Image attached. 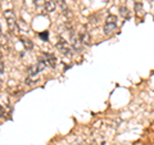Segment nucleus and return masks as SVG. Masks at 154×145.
<instances>
[{"label":"nucleus","mask_w":154,"mask_h":145,"mask_svg":"<svg viewBox=\"0 0 154 145\" xmlns=\"http://www.w3.org/2000/svg\"><path fill=\"white\" fill-rule=\"evenodd\" d=\"M58 5L60 7V11H62V13H63L64 16H71L69 9H68V7H67V4L64 3V0H58Z\"/></svg>","instance_id":"9d476101"},{"label":"nucleus","mask_w":154,"mask_h":145,"mask_svg":"<svg viewBox=\"0 0 154 145\" xmlns=\"http://www.w3.org/2000/svg\"><path fill=\"white\" fill-rule=\"evenodd\" d=\"M0 42H2V44H5V42H4V36L2 33V27H0Z\"/></svg>","instance_id":"4468645a"},{"label":"nucleus","mask_w":154,"mask_h":145,"mask_svg":"<svg viewBox=\"0 0 154 145\" xmlns=\"http://www.w3.org/2000/svg\"><path fill=\"white\" fill-rule=\"evenodd\" d=\"M71 45L75 51H81V49H82V41L80 39V35L75 33L73 31H71Z\"/></svg>","instance_id":"39448f33"},{"label":"nucleus","mask_w":154,"mask_h":145,"mask_svg":"<svg viewBox=\"0 0 154 145\" xmlns=\"http://www.w3.org/2000/svg\"><path fill=\"white\" fill-rule=\"evenodd\" d=\"M57 49L59 50V53H62L63 55H67V57H71L72 54V48L69 46V44L64 40H60L59 42L57 44Z\"/></svg>","instance_id":"423d86ee"},{"label":"nucleus","mask_w":154,"mask_h":145,"mask_svg":"<svg viewBox=\"0 0 154 145\" xmlns=\"http://www.w3.org/2000/svg\"><path fill=\"white\" fill-rule=\"evenodd\" d=\"M3 112H4V110H3V108H2V105H0V116L3 114Z\"/></svg>","instance_id":"dca6fc26"},{"label":"nucleus","mask_w":154,"mask_h":145,"mask_svg":"<svg viewBox=\"0 0 154 145\" xmlns=\"http://www.w3.org/2000/svg\"><path fill=\"white\" fill-rule=\"evenodd\" d=\"M35 7L41 13H51L55 11L54 0H35Z\"/></svg>","instance_id":"f257e3e1"},{"label":"nucleus","mask_w":154,"mask_h":145,"mask_svg":"<svg viewBox=\"0 0 154 145\" xmlns=\"http://www.w3.org/2000/svg\"><path fill=\"white\" fill-rule=\"evenodd\" d=\"M135 14H136V18L139 21H143L144 17H145V11H144L141 3H135Z\"/></svg>","instance_id":"6e6552de"},{"label":"nucleus","mask_w":154,"mask_h":145,"mask_svg":"<svg viewBox=\"0 0 154 145\" xmlns=\"http://www.w3.org/2000/svg\"><path fill=\"white\" fill-rule=\"evenodd\" d=\"M119 14L125 18V19H130V11L127 7H121L119 8Z\"/></svg>","instance_id":"f8f14e48"},{"label":"nucleus","mask_w":154,"mask_h":145,"mask_svg":"<svg viewBox=\"0 0 154 145\" xmlns=\"http://www.w3.org/2000/svg\"><path fill=\"white\" fill-rule=\"evenodd\" d=\"M21 41H22V45L25 46L27 50H31L32 48H33V44H32V41L30 40V39H27V37H23V36H21Z\"/></svg>","instance_id":"9b49d317"},{"label":"nucleus","mask_w":154,"mask_h":145,"mask_svg":"<svg viewBox=\"0 0 154 145\" xmlns=\"http://www.w3.org/2000/svg\"><path fill=\"white\" fill-rule=\"evenodd\" d=\"M116 31H117V17L109 14L104 23V33L107 36H112Z\"/></svg>","instance_id":"f03ea898"},{"label":"nucleus","mask_w":154,"mask_h":145,"mask_svg":"<svg viewBox=\"0 0 154 145\" xmlns=\"http://www.w3.org/2000/svg\"><path fill=\"white\" fill-rule=\"evenodd\" d=\"M4 17H5L9 32L17 33L18 32V23H17V18H16V14H14V12L11 11V9H9V11H5V13H4Z\"/></svg>","instance_id":"7ed1b4c3"},{"label":"nucleus","mask_w":154,"mask_h":145,"mask_svg":"<svg viewBox=\"0 0 154 145\" xmlns=\"http://www.w3.org/2000/svg\"><path fill=\"white\" fill-rule=\"evenodd\" d=\"M48 66H50L51 68H55L57 67V57L53 54V53H44V58H42Z\"/></svg>","instance_id":"0eeeda50"},{"label":"nucleus","mask_w":154,"mask_h":145,"mask_svg":"<svg viewBox=\"0 0 154 145\" xmlns=\"http://www.w3.org/2000/svg\"><path fill=\"white\" fill-rule=\"evenodd\" d=\"M79 35H80V39H81V41H82V44H88V45L91 44V37L88 33V31L84 30V31H81Z\"/></svg>","instance_id":"1a4fd4ad"},{"label":"nucleus","mask_w":154,"mask_h":145,"mask_svg":"<svg viewBox=\"0 0 154 145\" xmlns=\"http://www.w3.org/2000/svg\"><path fill=\"white\" fill-rule=\"evenodd\" d=\"M38 73H40V71L37 69L36 64H35V66L28 67V69H27V79H26V82H27L28 85H32L33 82H35V81L38 79Z\"/></svg>","instance_id":"20e7f679"},{"label":"nucleus","mask_w":154,"mask_h":145,"mask_svg":"<svg viewBox=\"0 0 154 145\" xmlns=\"http://www.w3.org/2000/svg\"><path fill=\"white\" fill-rule=\"evenodd\" d=\"M2 57H3V54H2V50H0V59H2Z\"/></svg>","instance_id":"f3484780"},{"label":"nucleus","mask_w":154,"mask_h":145,"mask_svg":"<svg viewBox=\"0 0 154 145\" xmlns=\"http://www.w3.org/2000/svg\"><path fill=\"white\" fill-rule=\"evenodd\" d=\"M3 72H4V64L2 63V60H0V75H3Z\"/></svg>","instance_id":"2eb2a0df"},{"label":"nucleus","mask_w":154,"mask_h":145,"mask_svg":"<svg viewBox=\"0 0 154 145\" xmlns=\"http://www.w3.org/2000/svg\"><path fill=\"white\" fill-rule=\"evenodd\" d=\"M38 36H40L41 39H44V40H48V37H49V33H48V31H46V32H42V33H40V35H38Z\"/></svg>","instance_id":"ddd939ff"}]
</instances>
